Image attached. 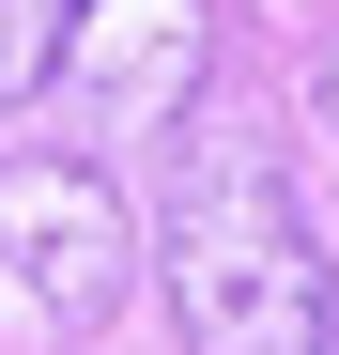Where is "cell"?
Masks as SVG:
<instances>
[{
	"instance_id": "1",
	"label": "cell",
	"mask_w": 339,
	"mask_h": 355,
	"mask_svg": "<svg viewBox=\"0 0 339 355\" xmlns=\"http://www.w3.org/2000/svg\"><path fill=\"white\" fill-rule=\"evenodd\" d=\"M154 278H170L185 355H324V324H339L324 232H309V201H293V170H277L262 124H185L170 139Z\"/></svg>"
},
{
	"instance_id": "2",
	"label": "cell",
	"mask_w": 339,
	"mask_h": 355,
	"mask_svg": "<svg viewBox=\"0 0 339 355\" xmlns=\"http://www.w3.org/2000/svg\"><path fill=\"white\" fill-rule=\"evenodd\" d=\"M0 278L46 324H108L139 278V216L93 155H0Z\"/></svg>"
},
{
	"instance_id": "3",
	"label": "cell",
	"mask_w": 339,
	"mask_h": 355,
	"mask_svg": "<svg viewBox=\"0 0 339 355\" xmlns=\"http://www.w3.org/2000/svg\"><path fill=\"white\" fill-rule=\"evenodd\" d=\"M201 62H216V0H77L62 31V78L93 124H185Z\"/></svg>"
},
{
	"instance_id": "4",
	"label": "cell",
	"mask_w": 339,
	"mask_h": 355,
	"mask_svg": "<svg viewBox=\"0 0 339 355\" xmlns=\"http://www.w3.org/2000/svg\"><path fill=\"white\" fill-rule=\"evenodd\" d=\"M62 31H77V0H0V108H31L62 78Z\"/></svg>"
},
{
	"instance_id": "5",
	"label": "cell",
	"mask_w": 339,
	"mask_h": 355,
	"mask_svg": "<svg viewBox=\"0 0 339 355\" xmlns=\"http://www.w3.org/2000/svg\"><path fill=\"white\" fill-rule=\"evenodd\" d=\"M324 108H339V46H324Z\"/></svg>"
}]
</instances>
